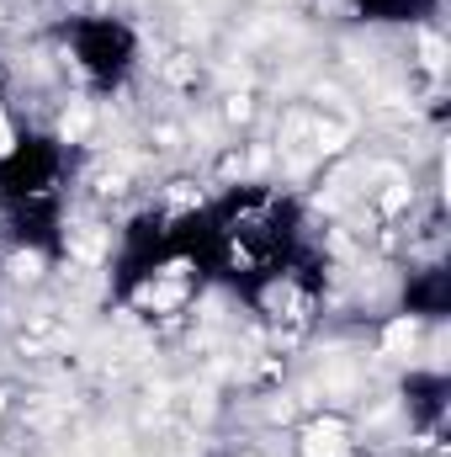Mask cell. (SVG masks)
I'll list each match as a JSON object with an SVG mask.
<instances>
[{"label":"cell","instance_id":"cell-1","mask_svg":"<svg viewBox=\"0 0 451 457\" xmlns=\"http://www.w3.org/2000/svg\"><path fill=\"white\" fill-rule=\"evenodd\" d=\"M340 453H345V426L340 420H319L303 436V457H340Z\"/></svg>","mask_w":451,"mask_h":457},{"label":"cell","instance_id":"cell-2","mask_svg":"<svg viewBox=\"0 0 451 457\" xmlns=\"http://www.w3.org/2000/svg\"><path fill=\"white\" fill-rule=\"evenodd\" d=\"M414 336H420V330H414V320H398V325H388V351H393V356L414 351Z\"/></svg>","mask_w":451,"mask_h":457}]
</instances>
